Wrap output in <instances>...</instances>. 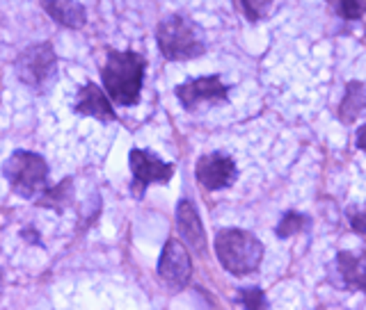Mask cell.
I'll return each mask as SVG.
<instances>
[{
  "label": "cell",
  "mask_w": 366,
  "mask_h": 310,
  "mask_svg": "<svg viewBox=\"0 0 366 310\" xmlns=\"http://www.w3.org/2000/svg\"><path fill=\"white\" fill-rule=\"evenodd\" d=\"M103 87L108 96L119 105H135L140 100L142 80H144V57L133 51L108 53L103 64Z\"/></svg>",
  "instance_id": "obj_1"
},
{
  "label": "cell",
  "mask_w": 366,
  "mask_h": 310,
  "mask_svg": "<svg viewBox=\"0 0 366 310\" xmlns=\"http://www.w3.org/2000/svg\"><path fill=\"white\" fill-rule=\"evenodd\" d=\"M215 254L222 267L234 277H247L261 265L263 244L257 235L240 228H224L215 237Z\"/></svg>",
  "instance_id": "obj_2"
},
{
  "label": "cell",
  "mask_w": 366,
  "mask_h": 310,
  "mask_svg": "<svg viewBox=\"0 0 366 310\" xmlns=\"http://www.w3.org/2000/svg\"><path fill=\"white\" fill-rule=\"evenodd\" d=\"M156 39L160 53L172 62L192 60V57H199L206 51L202 28L186 16H167L158 26Z\"/></svg>",
  "instance_id": "obj_3"
},
{
  "label": "cell",
  "mask_w": 366,
  "mask_h": 310,
  "mask_svg": "<svg viewBox=\"0 0 366 310\" xmlns=\"http://www.w3.org/2000/svg\"><path fill=\"white\" fill-rule=\"evenodd\" d=\"M7 182L16 194L26 199H37L49 187V165L37 153L14 151L3 167Z\"/></svg>",
  "instance_id": "obj_4"
},
{
  "label": "cell",
  "mask_w": 366,
  "mask_h": 310,
  "mask_svg": "<svg viewBox=\"0 0 366 310\" xmlns=\"http://www.w3.org/2000/svg\"><path fill=\"white\" fill-rule=\"evenodd\" d=\"M55 68H57V55L49 41L28 46L16 60L19 80L32 89H41L49 80H53Z\"/></svg>",
  "instance_id": "obj_5"
},
{
  "label": "cell",
  "mask_w": 366,
  "mask_h": 310,
  "mask_svg": "<svg viewBox=\"0 0 366 310\" xmlns=\"http://www.w3.org/2000/svg\"><path fill=\"white\" fill-rule=\"evenodd\" d=\"M131 171H133V192L142 197L144 187L154 185V182H167L174 176V167L169 162H163L158 155L142 151V148H133L131 155Z\"/></svg>",
  "instance_id": "obj_6"
},
{
  "label": "cell",
  "mask_w": 366,
  "mask_h": 310,
  "mask_svg": "<svg viewBox=\"0 0 366 310\" xmlns=\"http://www.w3.org/2000/svg\"><path fill=\"white\" fill-rule=\"evenodd\" d=\"M158 274L163 283L169 285L172 290H181L188 285L192 274V262L188 256V249L179 239H169L163 247V254H160L158 260Z\"/></svg>",
  "instance_id": "obj_7"
},
{
  "label": "cell",
  "mask_w": 366,
  "mask_h": 310,
  "mask_svg": "<svg viewBox=\"0 0 366 310\" xmlns=\"http://www.w3.org/2000/svg\"><path fill=\"white\" fill-rule=\"evenodd\" d=\"M197 180L202 182L204 190H222L229 187L236 180V162L224 153H209L199 157L197 162Z\"/></svg>",
  "instance_id": "obj_8"
},
{
  "label": "cell",
  "mask_w": 366,
  "mask_h": 310,
  "mask_svg": "<svg viewBox=\"0 0 366 310\" xmlns=\"http://www.w3.org/2000/svg\"><path fill=\"white\" fill-rule=\"evenodd\" d=\"M227 87L222 85V80L217 76L209 78H197L190 83H183L177 87V96L181 100V105L186 110H197L202 103H217L227 100Z\"/></svg>",
  "instance_id": "obj_9"
},
{
  "label": "cell",
  "mask_w": 366,
  "mask_h": 310,
  "mask_svg": "<svg viewBox=\"0 0 366 310\" xmlns=\"http://www.w3.org/2000/svg\"><path fill=\"white\" fill-rule=\"evenodd\" d=\"M76 112L85 114V117H94L99 121H114L117 114H114L108 94L94 83L85 85L78 91V100H76Z\"/></svg>",
  "instance_id": "obj_10"
},
{
  "label": "cell",
  "mask_w": 366,
  "mask_h": 310,
  "mask_svg": "<svg viewBox=\"0 0 366 310\" xmlns=\"http://www.w3.org/2000/svg\"><path fill=\"white\" fill-rule=\"evenodd\" d=\"M177 228H179V235L186 239L190 249H194L197 254H202L206 249V233H204L202 219L188 199H183L177 208Z\"/></svg>",
  "instance_id": "obj_11"
},
{
  "label": "cell",
  "mask_w": 366,
  "mask_h": 310,
  "mask_svg": "<svg viewBox=\"0 0 366 310\" xmlns=\"http://www.w3.org/2000/svg\"><path fill=\"white\" fill-rule=\"evenodd\" d=\"M337 269L343 288L366 292V256L350 254V251H339Z\"/></svg>",
  "instance_id": "obj_12"
},
{
  "label": "cell",
  "mask_w": 366,
  "mask_h": 310,
  "mask_svg": "<svg viewBox=\"0 0 366 310\" xmlns=\"http://www.w3.org/2000/svg\"><path fill=\"white\" fill-rule=\"evenodd\" d=\"M39 3L51 14V19L60 23V26L69 30H78L85 26L87 11L78 0H39Z\"/></svg>",
  "instance_id": "obj_13"
},
{
  "label": "cell",
  "mask_w": 366,
  "mask_h": 310,
  "mask_svg": "<svg viewBox=\"0 0 366 310\" xmlns=\"http://www.w3.org/2000/svg\"><path fill=\"white\" fill-rule=\"evenodd\" d=\"M362 114H366V85L352 80L346 85V94L339 105V119L343 123H355Z\"/></svg>",
  "instance_id": "obj_14"
},
{
  "label": "cell",
  "mask_w": 366,
  "mask_h": 310,
  "mask_svg": "<svg viewBox=\"0 0 366 310\" xmlns=\"http://www.w3.org/2000/svg\"><path fill=\"white\" fill-rule=\"evenodd\" d=\"M74 201V180L66 178L62 182H57L55 187H46L39 197H37V205H44V208H53V210H64L66 205H71Z\"/></svg>",
  "instance_id": "obj_15"
},
{
  "label": "cell",
  "mask_w": 366,
  "mask_h": 310,
  "mask_svg": "<svg viewBox=\"0 0 366 310\" xmlns=\"http://www.w3.org/2000/svg\"><path fill=\"white\" fill-rule=\"evenodd\" d=\"M327 5L335 9L341 19H346V21L360 19L364 11H366V3H364V0H327Z\"/></svg>",
  "instance_id": "obj_16"
},
{
  "label": "cell",
  "mask_w": 366,
  "mask_h": 310,
  "mask_svg": "<svg viewBox=\"0 0 366 310\" xmlns=\"http://www.w3.org/2000/svg\"><path fill=\"white\" fill-rule=\"evenodd\" d=\"M307 224H309V219L305 215H297V212H286L284 217H282V222L277 224V235L280 237H291V235H295V233H300V231H305L307 228Z\"/></svg>",
  "instance_id": "obj_17"
},
{
  "label": "cell",
  "mask_w": 366,
  "mask_h": 310,
  "mask_svg": "<svg viewBox=\"0 0 366 310\" xmlns=\"http://www.w3.org/2000/svg\"><path fill=\"white\" fill-rule=\"evenodd\" d=\"M238 301L243 304L247 310H268L266 294H263L259 288H245V290H240Z\"/></svg>",
  "instance_id": "obj_18"
},
{
  "label": "cell",
  "mask_w": 366,
  "mask_h": 310,
  "mask_svg": "<svg viewBox=\"0 0 366 310\" xmlns=\"http://www.w3.org/2000/svg\"><path fill=\"white\" fill-rule=\"evenodd\" d=\"M240 5H243L245 16L249 21H261L263 16L268 14L272 0H240Z\"/></svg>",
  "instance_id": "obj_19"
},
{
  "label": "cell",
  "mask_w": 366,
  "mask_h": 310,
  "mask_svg": "<svg viewBox=\"0 0 366 310\" xmlns=\"http://www.w3.org/2000/svg\"><path fill=\"white\" fill-rule=\"evenodd\" d=\"M348 222H350V228L355 233L366 235V203L348 208Z\"/></svg>",
  "instance_id": "obj_20"
},
{
  "label": "cell",
  "mask_w": 366,
  "mask_h": 310,
  "mask_svg": "<svg viewBox=\"0 0 366 310\" xmlns=\"http://www.w3.org/2000/svg\"><path fill=\"white\" fill-rule=\"evenodd\" d=\"M355 144H357L360 151H364V153H366V123H364L362 128L357 130V137H355Z\"/></svg>",
  "instance_id": "obj_21"
},
{
  "label": "cell",
  "mask_w": 366,
  "mask_h": 310,
  "mask_svg": "<svg viewBox=\"0 0 366 310\" xmlns=\"http://www.w3.org/2000/svg\"><path fill=\"white\" fill-rule=\"evenodd\" d=\"M0 285H3V274H0Z\"/></svg>",
  "instance_id": "obj_22"
}]
</instances>
